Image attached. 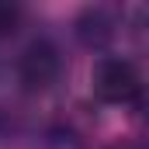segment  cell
<instances>
[{
	"label": "cell",
	"instance_id": "1",
	"mask_svg": "<svg viewBox=\"0 0 149 149\" xmlns=\"http://www.w3.org/2000/svg\"><path fill=\"white\" fill-rule=\"evenodd\" d=\"M90 90L104 104H139L142 97V73L128 59H101L90 73Z\"/></svg>",
	"mask_w": 149,
	"mask_h": 149
},
{
	"label": "cell",
	"instance_id": "2",
	"mask_svg": "<svg viewBox=\"0 0 149 149\" xmlns=\"http://www.w3.org/2000/svg\"><path fill=\"white\" fill-rule=\"evenodd\" d=\"M21 83L28 90H45L56 76H59V52L49 45V42H35L24 56H21Z\"/></svg>",
	"mask_w": 149,
	"mask_h": 149
},
{
	"label": "cell",
	"instance_id": "3",
	"mask_svg": "<svg viewBox=\"0 0 149 149\" xmlns=\"http://www.w3.org/2000/svg\"><path fill=\"white\" fill-rule=\"evenodd\" d=\"M14 17H17L14 10H7V7H0V31H7V28L14 24Z\"/></svg>",
	"mask_w": 149,
	"mask_h": 149
},
{
	"label": "cell",
	"instance_id": "4",
	"mask_svg": "<svg viewBox=\"0 0 149 149\" xmlns=\"http://www.w3.org/2000/svg\"><path fill=\"white\" fill-rule=\"evenodd\" d=\"M108 149H128V146H108Z\"/></svg>",
	"mask_w": 149,
	"mask_h": 149
}]
</instances>
